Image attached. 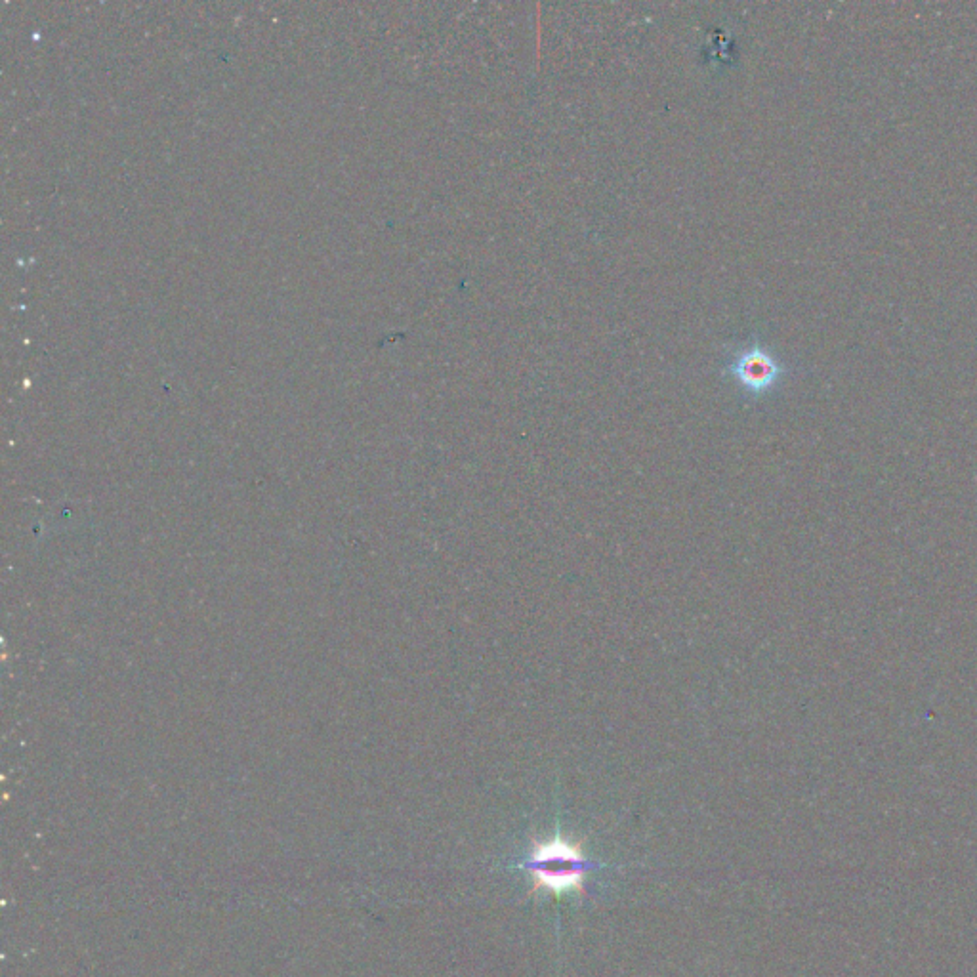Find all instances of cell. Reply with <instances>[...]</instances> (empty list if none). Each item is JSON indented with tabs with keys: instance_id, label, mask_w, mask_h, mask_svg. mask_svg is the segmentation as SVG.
<instances>
[{
	"instance_id": "6da1fadb",
	"label": "cell",
	"mask_w": 977,
	"mask_h": 977,
	"mask_svg": "<svg viewBox=\"0 0 977 977\" xmlns=\"http://www.w3.org/2000/svg\"><path fill=\"white\" fill-rule=\"evenodd\" d=\"M514 869L529 874L535 890H544L560 897L567 892H586L590 873L602 871V863L588 859L581 844L571 842L560 829L546 838L535 840L527 857L514 863Z\"/></svg>"
},
{
	"instance_id": "7a4b0ae2",
	"label": "cell",
	"mask_w": 977,
	"mask_h": 977,
	"mask_svg": "<svg viewBox=\"0 0 977 977\" xmlns=\"http://www.w3.org/2000/svg\"><path fill=\"white\" fill-rule=\"evenodd\" d=\"M729 373L750 394H764L785 375V367L768 350L752 344L735 357L729 365Z\"/></svg>"
}]
</instances>
